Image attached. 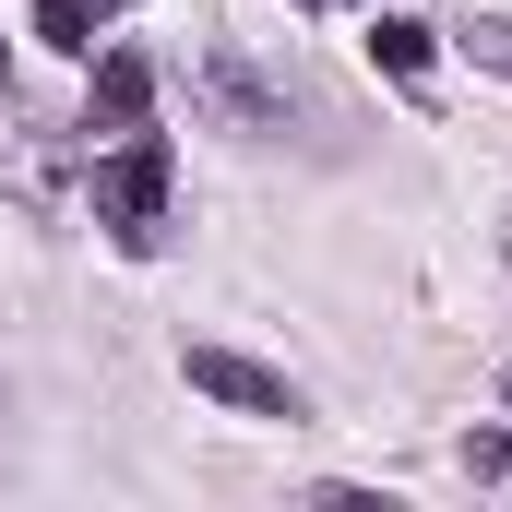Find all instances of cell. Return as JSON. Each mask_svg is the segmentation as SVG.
<instances>
[{"label":"cell","instance_id":"obj_8","mask_svg":"<svg viewBox=\"0 0 512 512\" xmlns=\"http://www.w3.org/2000/svg\"><path fill=\"white\" fill-rule=\"evenodd\" d=\"M465 48H477L489 72H512V24H501V12H477V24H465Z\"/></svg>","mask_w":512,"mask_h":512},{"label":"cell","instance_id":"obj_2","mask_svg":"<svg viewBox=\"0 0 512 512\" xmlns=\"http://www.w3.org/2000/svg\"><path fill=\"white\" fill-rule=\"evenodd\" d=\"M179 370H191V393H215L239 417H310V393L286 370H262V358H239V346H179Z\"/></svg>","mask_w":512,"mask_h":512},{"label":"cell","instance_id":"obj_1","mask_svg":"<svg viewBox=\"0 0 512 512\" xmlns=\"http://www.w3.org/2000/svg\"><path fill=\"white\" fill-rule=\"evenodd\" d=\"M84 191H96V227H108L120 251H155V227H167V143H155V120L120 131Z\"/></svg>","mask_w":512,"mask_h":512},{"label":"cell","instance_id":"obj_7","mask_svg":"<svg viewBox=\"0 0 512 512\" xmlns=\"http://www.w3.org/2000/svg\"><path fill=\"white\" fill-rule=\"evenodd\" d=\"M465 477H512V429H477L465 441Z\"/></svg>","mask_w":512,"mask_h":512},{"label":"cell","instance_id":"obj_3","mask_svg":"<svg viewBox=\"0 0 512 512\" xmlns=\"http://www.w3.org/2000/svg\"><path fill=\"white\" fill-rule=\"evenodd\" d=\"M143 120H155V60H143V48H96L84 131H108V143H120V131H143Z\"/></svg>","mask_w":512,"mask_h":512},{"label":"cell","instance_id":"obj_9","mask_svg":"<svg viewBox=\"0 0 512 512\" xmlns=\"http://www.w3.org/2000/svg\"><path fill=\"white\" fill-rule=\"evenodd\" d=\"M0 96H12V48H0Z\"/></svg>","mask_w":512,"mask_h":512},{"label":"cell","instance_id":"obj_4","mask_svg":"<svg viewBox=\"0 0 512 512\" xmlns=\"http://www.w3.org/2000/svg\"><path fill=\"white\" fill-rule=\"evenodd\" d=\"M191 96H203L227 131H274V120H286V96H274L262 72H239V60H203V72H191Z\"/></svg>","mask_w":512,"mask_h":512},{"label":"cell","instance_id":"obj_11","mask_svg":"<svg viewBox=\"0 0 512 512\" xmlns=\"http://www.w3.org/2000/svg\"><path fill=\"white\" fill-rule=\"evenodd\" d=\"M310 12H322V0H310Z\"/></svg>","mask_w":512,"mask_h":512},{"label":"cell","instance_id":"obj_6","mask_svg":"<svg viewBox=\"0 0 512 512\" xmlns=\"http://www.w3.org/2000/svg\"><path fill=\"white\" fill-rule=\"evenodd\" d=\"M36 36H48L60 60H96V12H84V0H36Z\"/></svg>","mask_w":512,"mask_h":512},{"label":"cell","instance_id":"obj_10","mask_svg":"<svg viewBox=\"0 0 512 512\" xmlns=\"http://www.w3.org/2000/svg\"><path fill=\"white\" fill-rule=\"evenodd\" d=\"M84 12H131V0H84Z\"/></svg>","mask_w":512,"mask_h":512},{"label":"cell","instance_id":"obj_5","mask_svg":"<svg viewBox=\"0 0 512 512\" xmlns=\"http://www.w3.org/2000/svg\"><path fill=\"white\" fill-rule=\"evenodd\" d=\"M370 60H382L393 84H429V60H441V36H429L417 12H382V24H370Z\"/></svg>","mask_w":512,"mask_h":512}]
</instances>
